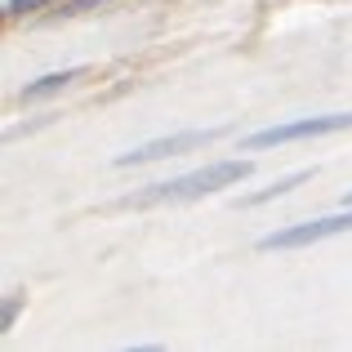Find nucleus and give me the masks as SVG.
Listing matches in <instances>:
<instances>
[{"mask_svg":"<svg viewBox=\"0 0 352 352\" xmlns=\"http://www.w3.org/2000/svg\"><path fill=\"white\" fill-rule=\"evenodd\" d=\"M241 179H250V161H214L192 174H179L170 183H156L152 192H143V201H192V197H210L219 188H232Z\"/></svg>","mask_w":352,"mask_h":352,"instance_id":"f257e3e1","label":"nucleus"},{"mask_svg":"<svg viewBox=\"0 0 352 352\" xmlns=\"http://www.w3.org/2000/svg\"><path fill=\"white\" fill-rule=\"evenodd\" d=\"M352 125V112H326V116H303V120H285V125H267L258 134L241 138V152H263V147H285L299 138H321V134H339Z\"/></svg>","mask_w":352,"mask_h":352,"instance_id":"f03ea898","label":"nucleus"},{"mask_svg":"<svg viewBox=\"0 0 352 352\" xmlns=\"http://www.w3.org/2000/svg\"><path fill=\"white\" fill-rule=\"evenodd\" d=\"M339 232H352V206L344 214H326V219H312V223H290L281 232L258 236V250L263 254H272V250H303V245H317V241L339 236Z\"/></svg>","mask_w":352,"mask_h":352,"instance_id":"7ed1b4c3","label":"nucleus"},{"mask_svg":"<svg viewBox=\"0 0 352 352\" xmlns=\"http://www.w3.org/2000/svg\"><path fill=\"white\" fill-rule=\"evenodd\" d=\"M219 134H223V129H183V134H165V138H152V143H143V147H134V152L116 156V165L125 170V165H143V161H161V156H179V152H188V147L214 143Z\"/></svg>","mask_w":352,"mask_h":352,"instance_id":"20e7f679","label":"nucleus"},{"mask_svg":"<svg viewBox=\"0 0 352 352\" xmlns=\"http://www.w3.org/2000/svg\"><path fill=\"white\" fill-rule=\"evenodd\" d=\"M85 76V67H63V72H50V76H41V80H32V85H23V103H32V98H45V94H54V89H63V85H72V80H80Z\"/></svg>","mask_w":352,"mask_h":352,"instance_id":"39448f33","label":"nucleus"},{"mask_svg":"<svg viewBox=\"0 0 352 352\" xmlns=\"http://www.w3.org/2000/svg\"><path fill=\"white\" fill-rule=\"evenodd\" d=\"M303 179H312V170H294V174H285V179H281V183H272L267 192H258V197H250L245 206H263V201H276V197H285V192H294V188H299Z\"/></svg>","mask_w":352,"mask_h":352,"instance_id":"423d86ee","label":"nucleus"},{"mask_svg":"<svg viewBox=\"0 0 352 352\" xmlns=\"http://www.w3.org/2000/svg\"><path fill=\"white\" fill-rule=\"evenodd\" d=\"M41 5H50V0H5V14H32Z\"/></svg>","mask_w":352,"mask_h":352,"instance_id":"0eeeda50","label":"nucleus"},{"mask_svg":"<svg viewBox=\"0 0 352 352\" xmlns=\"http://www.w3.org/2000/svg\"><path fill=\"white\" fill-rule=\"evenodd\" d=\"M94 5H107V0H67L58 14H80V9H94Z\"/></svg>","mask_w":352,"mask_h":352,"instance_id":"6e6552de","label":"nucleus"},{"mask_svg":"<svg viewBox=\"0 0 352 352\" xmlns=\"http://www.w3.org/2000/svg\"><path fill=\"white\" fill-rule=\"evenodd\" d=\"M344 206H352V192H348V197H344Z\"/></svg>","mask_w":352,"mask_h":352,"instance_id":"1a4fd4ad","label":"nucleus"}]
</instances>
